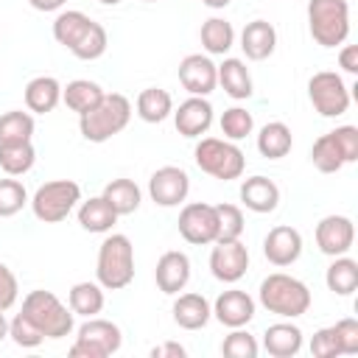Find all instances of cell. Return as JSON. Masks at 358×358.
<instances>
[{
	"mask_svg": "<svg viewBox=\"0 0 358 358\" xmlns=\"http://www.w3.org/2000/svg\"><path fill=\"white\" fill-rule=\"evenodd\" d=\"M308 98L322 117H341L350 109V87L336 70H319L308 81Z\"/></svg>",
	"mask_w": 358,
	"mask_h": 358,
	"instance_id": "9c48e42d",
	"label": "cell"
},
{
	"mask_svg": "<svg viewBox=\"0 0 358 358\" xmlns=\"http://www.w3.org/2000/svg\"><path fill=\"white\" fill-rule=\"evenodd\" d=\"M28 204V190L20 179L8 176V179H0V218H11L17 215L22 207Z\"/></svg>",
	"mask_w": 358,
	"mask_h": 358,
	"instance_id": "f35d334b",
	"label": "cell"
},
{
	"mask_svg": "<svg viewBox=\"0 0 358 358\" xmlns=\"http://www.w3.org/2000/svg\"><path fill=\"white\" fill-rule=\"evenodd\" d=\"M28 3H31L36 11H59L67 0H28Z\"/></svg>",
	"mask_w": 358,
	"mask_h": 358,
	"instance_id": "681fc988",
	"label": "cell"
},
{
	"mask_svg": "<svg viewBox=\"0 0 358 358\" xmlns=\"http://www.w3.org/2000/svg\"><path fill=\"white\" fill-rule=\"evenodd\" d=\"M179 84L190 95L207 98L218 87V64L204 53H187L179 62Z\"/></svg>",
	"mask_w": 358,
	"mask_h": 358,
	"instance_id": "4fadbf2b",
	"label": "cell"
},
{
	"mask_svg": "<svg viewBox=\"0 0 358 358\" xmlns=\"http://www.w3.org/2000/svg\"><path fill=\"white\" fill-rule=\"evenodd\" d=\"M95 280L103 285V291H120L134 280V246L129 235L112 232L101 241L95 260Z\"/></svg>",
	"mask_w": 358,
	"mask_h": 358,
	"instance_id": "7a4b0ae2",
	"label": "cell"
},
{
	"mask_svg": "<svg viewBox=\"0 0 358 358\" xmlns=\"http://www.w3.org/2000/svg\"><path fill=\"white\" fill-rule=\"evenodd\" d=\"M154 280H157V288L168 296H176L179 291H185V285L190 282V257L179 249H171L165 252L159 260H157V268H154Z\"/></svg>",
	"mask_w": 358,
	"mask_h": 358,
	"instance_id": "ac0fdd59",
	"label": "cell"
},
{
	"mask_svg": "<svg viewBox=\"0 0 358 358\" xmlns=\"http://www.w3.org/2000/svg\"><path fill=\"white\" fill-rule=\"evenodd\" d=\"M120 344H123V333L115 322L90 316L76 333L70 358H106V355H115Z\"/></svg>",
	"mask_w": 358,
	"mask_h": 358,
	"instance_id": "ba28073f",
	"label": "cell"
},
{
	"mask_svg": "<svg viewBox=\"0 0 358 358\" xmlns=\"http://www.w3.org/2000/svg\"><path fill=\"white\" fill-rule=\"evenodd\" d=\"M171 310H173V322H176L182 330H201V327L213 319V305H210L201 294H196V291H190V294H176Z\"/></svg>",
	"mask_w": 358,
	"mask_h": 358,
	"instance_id": "44dd1931",
	"label": "cell"
},
{
	"mask_svg": "<svg viewBox=\"0 0 358 358\" xmlns=\"http://www.w3.org/2000/svg\"><path fill=\"white\" fill-rule=\"evenodd\" d=\"M131 120V101L120 92H103L98 106L78 115V129L87 143H106L120 134Z\"/></svg>",
	"mask_w": 358,
	"mask_h": 358,
	"instance_id": "6da1fadb",
	"label": "cell"
},
{
	"mask_svg": "<svg viewBox=\"0 0 358 358\" xmlns=\"http://www.w3.org/2000/svg\"><path fill=\"white\" fill-rule=\"evenodd\" d=\"M218 126H221L224 140L238 143V140H243V137H249V134L255 131V117H252V112L243 109V106H229V109H224Z\"/></svg>",
	"mask_w": 358,
	"mask_h": 358,
	"instance_id": "74e56055",
	"label": "cell"
},
{
	"mask_svg": "<svg viewBox=\"0 0 358 358\" xmlns=\"http://www.w3.org/2000/svg\"><path fill=\"white\" fill-rule=\"evenodd\" d=\"M20 296V282L14 277V271L0 260V310H8Z\"/></svg>",
	"mask_w": 358,
	"mask_h": 358,
	"instance_id": "bcb514c9",
	"label": "cell"
},
{
	"mask_svg": "<svg viewBox=\"0 0 358 358\" xmlns=\"http://www.w3.org/2000/svg\"><path fill=\"white\" fill-rule=\"evenodd\" d=\"M199 39H201V48L207 50V56H224L235 45V28L224 17H210L201 22Z\"/></svg>",
	"mask_w": 358,
	"mask_h": 358,
	"instance_id": "484cf974",
	"label": "cell"
},
{
	"mask_svg": "<svg viewBox=\"0 0 358 358\" xmlns=\"http://www.w3.org/2000/svg\"><path fill=\"white\" fill-rule=\"evenodd\" d=\"M8 336H11V341H14L17 347H22V350H34V347H39V344L45 341V333H42L22 310L8 322Z\"/></svg>",
	"mask_w": 358,
	"mask_h": 358,
	"instance_id": "ab89813d",
	"label": "cell"
},
{
	"mask_svg": "<svg viewBox=\"0 0 358 358\" xmlns=\"http://www.w3.org/2000/svg\"><path fill=\"white\" fill-rule=\"evenodd\" d=\"M249 268V249L246 243L238 241H215L210 252V271L221 282H238Z\"/></svg>",
	"mask_w": 358,
	"mask_h": 358,
	"instance_id": "7c38bea8",
	"label": "cell"
},
{
	"mask_svg": "<svg viewBox=\"0 0 358 358\" xmlns=\"http://www.w3.org/2000/svg\"><path fill=\"white\" fill-rule=\"evenodd\" d=\"M294 145L291 129L282 120H271L257 131V151L266 159H282Z\"/></svg>",
	"mask_w": 358,
	"mask_h": 358,
	"instance_id": "83f0119b",
	"label": "cell"
},
{
	"mask_svg": "<svg viewBox=\"0 0 358 358\" xmlns=\"http://www.w3.org/2000/svg\"><path fill=\"white\" fill-rule=\"evenodd\" d=\"M333 330H336L341 355H355V352H358V322L347 316V319H338V322L333 324Z\"/></svg>",
	"mask_w": 358,
	"mask_h": 358,
	"instance_id": "f6af8a7d",
	"label": "cell"
},
{
	"mask_svg": "<svg viewBox=\"0 0 358 358\" xmlns=\"http://www.w3.org/2000/svg\"><path fill=\"white\" fill-rule=\"evenodd\" d=\"M330 134H333V140H336V145H338L344 162H347V165L355 162V159H358V129H355V126H336Z\"/></svg>",
	"mask_w": 358,
	"mask_h": 358,
	"instance_id": "ee69618b",
	"label": "cell"
},
{
	"mask_svg": "<svg viewBox=\"0 0 358 358\" xmlns=\"http://www.w3.org/2000/svg\"><path fill=\"white\" fill-rule=\"evenodd\" d=\"M101 196L112 204V210H115L117 215H131V213H137V207H140V201H143V193H140L137 182H134V179H126V176L106 182V187H103Z\"/></svg>",
	"mask_w": 358,
	"mask_h": 358,
	"instance_id": "f1b7e54d",
	"label": "cell"
},
{
	"mask_svg": "<svg viewBox=\"0 0 358 358\" xmlns=\"http://www.w3.org/2000/svg\"><path fill=\"white\" fill-rule=\"evenodd\" d=\"M263 350L274 358H294L302 350V330L291 322L268 324L263 333Z\"/></svg>",
	"mask_w": 358,
	"mask_h": 358,
	"instance_id": "603a6c76",
	"label": "cell"
},
{
	"mask_svg": "<svg viewBox=\"0 0 358 358\" xmlns=\"http://www.w3.org/2000/svg\"><path fill=\"white\" fill-rule=\"evenodd\" d=\"M218 213V241H238L246 229L243 210L235 204H215Z\"/></svg>",
	"mask_w": 358,
	"mask_h": 358,
	"instance_id": "60d3db41",
	"label": "cell"
},
{
	"mask_svg": "<svg viewBox=\"0 0 358 358\" xmlns=\"http://www.w3.org/2000/svg\"><path fill=\"white\" fill-rule=\"evenodd\" d=\"M213 316L229 330L232 327H246L255 319V299L241 288L221 291L213 302Z\"/></svg>",
	"mask_w": 358,
	"mask_h": 358,
	"instance_id": "e0dca14e",
	"label": "cell"
},
{
	"mask_svg": "<svg viewBox=\"0 0 358 358\" xmlns=\"http://www.w3.org/2000/svg\"><path fill=\"white\" fill-rule=\"evenodd\" d=\"M137 117L145 123H162L171 112H173V98L168 90L162 87H145L137 95Z\"/></svg>",
	"mask_w": 358,
	"mask_h": 358,
	"instance_id": "4dcf8cb0",
	"label": "cell"
},
{
	"mask_svg": "<svg viewBox=\"0 0 358 358\" xmlns=\"http://www.w3.org/2000/svg\"><path fill=\"white\" fill-rule=\"evenodd\" d=\"M36 151L31 143H0V168L8 176H22L34 168Z\"/></svg>",
	"mask_w": 358,
	"mask_h": 358,
	"instance_id": "e575fe53",
	"label": "cell"
},
{
	"mask_svg": "<svg viewBox=\"0 0 358 358\" xmlns=\"http://www.w3.org/2000/svg\"><path fill=\"white\" fill-rule=\"evenodd\" d=\"M310 355L313 358H333V355H341V347H338V338H336V330L333 324L330 327H322L310 336Z\"/></svg>",
	"mask_w": 358,
	"mask_h": 358,
	"instance_id": "7bdbcfd3",
	"label": "cell"
},
{
	"mask_svg": "<svg viewBox=\"0 0 358 358\" xmlns=\"http://www.w3.org/2000/svg\"><path fill=\"white\" fill-rule=\"evenodd\" d=\"M257 299L268 313L282 316V319H296V316L308 313V308H310V288L291 274L274 271L260 282Z\"/></svg>",
	"mask_w": 358,
	"mask_h": 358,
	"instance_id": "3957f363",
	"label": "cell"
},
{
	"mask_svg": "<svg viewBox=\"0 0 358 358\" xmlns=\"http://www.w3.org/2000/svg\"><path fill=\"white\" fill-rule=\"evenodd\" d=\"M90 17L84 14V11H78V8H67V11H59L56 14V20H53V39L62 45V48H73L78 39H81V34L90 28Z\"/></svg>",
	"mask_w": 358,
	"mask_h": 358,
	"instance_id": "d6a6232c",
	"label": "cell"
},
{
	"mask_svg": "<svg viewBox=\"0 0 358 358\" xmlns=\"http://www.w3.org/2000/svg\"><path fill=\"white\" fill-rule=\"evenodd\" d=\"M355 243V224L347 215H324L316 224V246L327 257L347 255Z\"/></svg>",
	"mask_w": 358,
	"mask_h": 358,
	"instance_id": "5bb4252c",
	"label": "cell"
},
{
	"mask_svg": "<svg viewBox=\"0 0 358 358\" xmlns=\"http://www.w3.org/2000/svg\"><path fill=\"white\" fill-rule=\"evenodd\" d=\"M338 67L350 76H358V45H344L338 50Z\"/></svg>",
	"mask_w": 358,
	"mask_h": 358,
	"instance_id": "7dc6e473",
	"label": "cell"
},
{
	"mask_svg": "<svg viewBox=\"0 0 358 358\" xmlns=\"http://www.w3.org/2000/svg\"><path fill=\"white\" fill-rule=\"evenodd\" d=\"M193 159H196L199 171H204L207 176L221 179V182L241 179L243 168H246L243 151L232 140H221V137H201L193 148Z\"/></svg>",
	"mask_w": 358,
	"mask_h": 358,
	"instance_id": "8992f818",
	"label": "cell"
},
{
	"mask_svg": "<svg viewBox=\"0 0 358 358\" xmlns=\"http://www.w3.org/2000/svg\"><path fill=\"white\" fill-rule=\"evenodd\" d=\"M179 235L193 246H207L218 241V213L215 204L190 201L179 213Z\"/></svg>",
	"mask_w": 358,
	"mask_h": 358,
	"instance_id": "30bf717a",
	"label": "cell"
},
{
	"mask_svg": "<svg viewBox=\"0 0 358 358\" xmlns=\"http://www.w3.org/2000/svg\"><path fill=\"white\" fill-rule=\"evenodd\" d=\"M76 215H78L81 229H87V232H98V235L112 232L115 221L120 218L103 196H92V199H87V201H78V213H76Z\"/></svg>",
	"mask_w": 358,
	"mask_h": 358,
	"instance_id": "d4e9b609",
	"label": "cell"
},
{
	"mask_svg": "<svg viewBox=\"0 0 358 358\" xmlns=\"http://www.w3.org/2000/svg\"><path fill=\"white\" fill-rule=\"evenodd\" d=\"M324 282L336 296H350L358 288V263L347 255L333 257V263L324 271Z\"/></svg>",
	"mask_w": 358,
	"mask_h": 358,
	"instance_id": "1f68e13d",
	"label": "cell"
},
{
	"mask_svg": "<svg viewBox=\"0 0 358 358\" xmlns=\"http://www.w3.org/2000/svg\"><path fill=\"white\" fill-rule=\"evenodd\" d=\"M103 302H106V296H103V285L95 280V282H90V280H84V282H76L73 288H70V294H67V305H70V310L76 313V316H98L101 310H103Z\"/></svg>",
	"mask_w": 358,
	"mask_h": 358,
	"instance_id": "4316f807",
	"label": "cell"
},
{
	"mask_svg": "<svg viewBox=\"0 0 358 358\" xmlns=\"http://www.w3.org/2000/svg\"><path fill=\"white\" fill-rule=\"evenodd\" d=\"M22 313L45 333V338H64L76 327V313L70 310V305H64L53 291L45 288H36L22 299Z\"/></svg>",
	"mask_w": 358,
	"mask_h": 358,
	"instance_id": "5b68a950",
	"label": "cell"
},
{
	"mask_svg": "<svg viewBox=\"0 0 358 358\" xmlns=\"http://www.w3.org/2000/svg\"><path fill=\"white\" fill-rule=\"evenodd\" d=\"M62 101V84L53 76H36L25 84V106L34 115H48Z\"/></svg>",
	"mask_w": 358,
	"mask_h": 358,
	"instance_id": "7402d4cb",
	"label": "cell"
},
{
	"mask_svg": "<svg viewBox=\"0 0 358 358\" xmlns=\"http://www.w3.org/2000/svg\"><path fill=\"white\" fill-rule=\"evenodd\" d=\"M36 131L34 115L22 109H11L0 115V143H31Z\"/></svg>",
	"mask_w": 358,
	"mask_h": 358,
	"instance_id": "836d02e7",
	"label": "cell"
},
{
	"mask_svg": "<svg viewBox=\"0 0 358 358\" xmlns=\"http://www.w3.org/2000/svg\"><path fill=\"white\" fill-rule=\"evenodd\" d=\"M221 352L227 358H257L260 347L252 333H246L243 327H232V333L221 341Z\"/></svg>",
	"mask_w": 358,
	"mask_h": 358,
	"instance_id": "b9f144b4",
	"label": "cell"
},
{
	"mask_svg": "<svg viewBox=\"0 0 358 358\" xmlns=\"http://www.w3.org/2000/svg\"><path fill=\"white\" fill-rule=\"evenodd\" d=\"M232 0H201V6H207V8H227Z\"/></svg>",
	"mask_w": 358,
	"mask_h": 358,
	"instance_id": "f907efd6",
	"label": "cell"
},
{
	"mask_svg": "<svg viewBox=\"0 0 358 358\" xmlns=\"http://www.w3.org/2000/svg\"><path fill=\"white\" fill-rule=\"evenodd\" d=\"M241 201L252 213H274L280 204V187L268 176H249L241 182Z\"/></svg>",
	"mask_w": 358,
	"mask_h": 358,
	"instance_id": "ffe728a7",
	"label": "cell"
},
{
	"mask_svg": "<svg viewBox=\"0 0 358 358\" xmlns=\"http://www.w3.org/2000/svg\"><path fill=\"white\" fill-rule=\"evenodd\" d=\"M106 45H109L106 28L92 20L90 28L81 34V39L70 48V53H73L76 59H81V62H95V59H101V56L106 53Z\"/></svg>",
	"mask_w": 358,
	"mask_h": 358,
	"instance_id": "d590c367",
	"label": "cell"
},
{
	"mask_svg": "<svg viewBox=\"0 0 358 358\" xmlns=\"http://www.w3.org/2000/svg\"><path fill=\"white\" fill-rule=\"evenodd\" d=\"M143 3H157V0H143Z\"/></svg>",
	"mask_w": 358,
	"mask_h": 358,
	"instance_id": "f5cc1de1",
	"label": "cell"
},
{
	"mask_svg": "<svg viewBox=\"0 0 358 358\" xmlns=\"http://www.w3.org/2000/svg\"><path fill=\"white\" fill-rule=\"evenodd\" d=\"M171 115H173L176 131H179L182 137H190V140L207 134L210 126H213V103H210L207 98H201V95H190V98L182 101Z\"/></svg>",
	"mask_w": 358,
	"mask_h": 358,
	"instance_id": "9a60e30c",
	"label": "cell"
},
{
	"mask_svg": "<svg viewBox=\"0 0 358 358\" xmlns=\"http://www.w3.org/2000/svg\"><path fill=\"white\" fill-rule=\"evenodd\" d=\"M8 336V319H6V310H0V341Z\"/></svg>",
	"mask_w": 358,
	"mask_h": 358,
	"instance_id": "816d5d0a",
	"label": "cell"
},
{
	"mask_svg": "<svg viewBox=\"0 0 358 358\" xmlns=\"http://www.w3.org/2000/svg\"><path fill=\"white\" fill-rule=\"evenodd\" d=\"M151 355H154V358H185L187 350H185L182 344H176V341H165L162 347H154Z\"/></svg>",
	"mask_w": 358,
	"mask_h": 358,
	"instance_id": "c3c4849f",
	"label": "cell"
},
{
	"mask_svg": "<svg viewBox=\"0 0 358 358\" xmlns=\"http://www.w3.org/2000/svg\"><path fill=\"white\" fill-rule=\"evenodd\" d=\"M263 255L277 268H285V266L296 263L299 255H302V235H299V229L288 227V224H280V227L268 229V235L263 238Z\"/></svg>",
	"mask_w": 358,
	"mask_h": 358,
	"instance_id": "2e32d148",
	"label": "cell"
},
{
	"mask_svg": "<svg viewBox=\"0 0 358 358\" xmlns=\"http://www.w3.org/2000/svg\"><path fill=\"white\" fill-rule=\"evenodd\" d=\"M277 48V31L268 20H252L241 31V50L252 62H263L274 53Z\"/></svg>",
	"mask_w": 358,
	"mask_h": 358,
	"instance_id": "d6986e66",
	"label": "cell"
},
{
	"mask_svg": "<svg viewBox=\"0 0 358 358\" xmlns=\"http://www.w3.org/2000/svg\"><path fill=\"white\" fill-rule=\"evenodd\" d=\"M81 201V185L73 179H50L36 187L31 196V210L39 221L45 224H59L64 221Z\"/></svg>",
	"mask_w": 358,
	"mask_h": 358,
	"instance_id": "52a82bcc",
	"label": "cell"
},
{
	"mask_svg": "<svg viewBox=\"0 0 358 358\" xmlns=\"http://www.w3.org/2000/svg\"><path fill=\"white\" fill-rule=\"evenodd\" d=\"M218 84L224 87V92L235 101H246L252 98L255 87H252V76H249V67L243 64V59H235V56H227L221 64H218Z\"/></svg>",
	"mask_w": 358,
	"mask_h": 358,
	"instance_id": "cb8c5ba5",
	"label": "cell"
},
{
	"mask_svg": "<svg viewBox=\"0 0 358 358\" xmlns=\"http://www.w3.org/2000/svg\"><path fill=\"white\" fill-rule=\"evenodd\" d=\"M310 162H313V168L322 171V173H338V171L347 165L330 131L322 134V137L313 143V148H310Z\"/></svg>",
	"mask_w": 358,
	"mask_h": 358,
	"instance_id": "8d00e7d4",
	"label": "cell"
},
{
	"mask_svg": "<svg viewBox=\"0 0 358 358\" xmlns=\"http://www.w3.org/2000/svg\"><path fill=\"white\" fill-rule=\"evenodd\" d=\"M190 193V176L179 165H162L148 179V196L159 207H179Z\"/></svg>",
	"mask_w": 358,
	"mask_h": 358,
	"instance_id": "8fae6325",
	"label": "cell"
},
{
	"mask_svg": "<svg viewBox=\"0 0 358 358\" xmlns=\"http://www.w3.org/2000/svg\"><path fill=\"white\" fill-rule=\"evenodd\" d=\"M308 31L316 45L338 48L350 36V3L347 0H308Z\"/></svg>",
	"mask_w": 358,
	"mask_h": 358,
	"instance_id": "277c9868",
	"label": "cell"
},
{
	"mask_svg": "<svg viewBox=\"0 0 358 358\" xmlns=\"http://www.w3.org/2000/svg\"><path fill=\"white\" fill-rule=\"evenodd\" d=\"M101 98H103V87L95 84V81H90V78H76L67 87H62V101L76 115H84L92 106H98Z\"/></svg>",
	"mask_w": 358,
	"mask_h": 358,
	"instance_id": "f546056e",
	"label": "cell"
}]
</instances>
